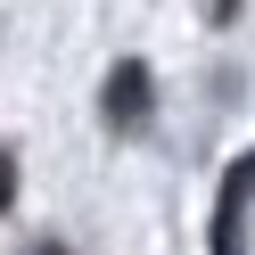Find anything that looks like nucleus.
Masks as SVG:
<instances>
[{
	"instance_id": "obj_3",
	"label": "nucleus",
	"mask_w": 255,
	"mask_h": 255,
	"mask_svg": "<svg viewBox=\"0 0 255 255\" xmlns=\"http://www.w3.org/2000/svg\"><path fill=\"white\" fill-rule=\"evenodd\" d=\"M33 255H66V247H33Z\"/></svg>"
},
{
	"instance_id": "obj_1",
	"label": "nucleus",
	"mask_w": 255,
	"mask_h": 255,
	"mask_svg": "<svg viewBox=\"0 0 255 255\" xmlns=\"http://www.w3.org/2000/svg\"><path fill=\"white\" fill-rule=\"evenodd\" d=\"M140 116H148V66L124 58V66L107 74V124H140Z\"/></svg>"
},
{
	"instance_id": "obj_2",
	"label": "nucleus",
	"mask_w": 255,
	"mask_h": 255,
	"mask_svg": "<svg viewBox=\"0 0 255 255\" xmlns=\"http://www.w3.org/2000/svg\"><path fill=\"white\" fill-rule=\"evenodd\" d=\"M17 198V165H8V148H0V206Z\"/></svg>"
}]
</instances>
